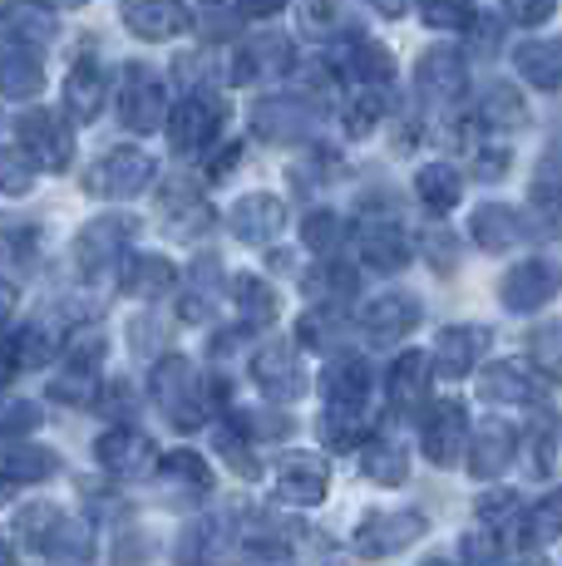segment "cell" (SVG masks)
Here are the masks:
<instances>
[{
  "instance_id": "6da1fadb",
  "label": "cell",
  "mask_w": 562,
  "mask_h": 566,
  "mask_svg": "<svg viewBox=\"0 0 562 566\" xmlns=\"http://www.w3.org/2000/svg\"><path fill=\"white\" fill-rule=\"evenodd\" d=\"M479 389L483 399H499V405H543L553 395V369L538 360H499L483 369Z\"/></svg>"
},
{
  "instance_id": "7a4b0ae2",
  "label": "cell",
  "mask_w": 562,
  "mask_h": 566,
  "mask_svg": "<svg viewBox=\"0 0 562 566\" xmlns=\"http://www.w3.org/2000/svg\"><path fill=\"white\" fill-rule=\"evenodd\" d=\"M425 537V513H409V507H395V513H375L365 517V527L355 532V547L365 557H395V552L415 547Z\"/></svg>"
},
{
  "instance_id": "3957f363",
  "label": "cell",
  "mask_w": 562,
  "mask_h": 566,
  "mask_svg": "<svg viewBox=\"0 0 562 566\" xmlns=\"http://www.w3.org/2000/svg\"><path fill=\"white\" fill-rule=\"evenodd\" d=\"M168 94L164 84L154 80V74L144 70V64H128L124 74V94H118V114H124V124L134 128V134H154L158 124L168 118Z\"/></svg>"
},
{
  "instance_id": "277c9868",
  "label": "cell",
  "mask_w": 562,
  "mask_h": 566,
  "mask_svg": "<svg viewBox=\"0 0 562 566\" xmlns=\"http://www.w3.org/2000/svg\"><path fill=\"white\" fill-rule=\"evenodd\" d=\"M425 459L435 468H454L459 459H469V419H464V405H445L429 409L425 419Z\"/></svg>"
},
{
  "instance_id": "5b68a950",
  "label": "cell",
  "mask_w": 562,
  "mask_h": 566,
  "mask_svg": "<svg viewBox=\"0 0 562 566\" xmlns=\"http://www.w3.org/2000/svg\"><path fill=\"white\" fill-rule=\"evenodd\" d=\"M558 286H562V276H558L553 261H518V266L503 276L499 296H503L508 311H538L558 296Z\"/></svg>"
},
{
  "instance_id": "8992f818",
  "label": "cell",
  "mask_w": 562,
  "mask_h": 566,
  "mask_svg": "<svg viewBox=\"0 0 562 566\" xmlns=\"http://www.w3.org/2000/svg\"><path fill=\"white\" fill-rule=\"evenodd\" d=\"M154 178V158L144 148H114L110 158L94 168L90 178V192H110V198H134V192L148 188Z\"/></svg>"
},
{
  "instance_id": "52a82bcc",
  "label": "cell",
  "mask_w": 562,
  "mask_h": 566,
  "mask_svg": "<svg viewBox=\"0 0 562 566\" xmlns=\"http://www.w3.org/2000/svg\"><path fill=\"white\" fill-rule=\"evenodd\" d=\"M218 118H222V108L212 104L208 94H188L168 118L173 148H178V154H198V148H208V138H218Z\"/></svg>"
},
{
  "instance_id": "ba28073f",
  "label": "cell",
  "mask_w": 562,
  "mask_h": 566,
  "mask_svg": "<svg viewBox=\"0 0 562 566\" xmlns=\"http://www.w3.org/2000/svg\"><path fill=\"white\" fill-rule=\"evenodd\" d=\"M20 134H25L20 148H30L35 163H45V168H64L70 163V134H64V118L55 108H30L20 118Z\"/></svg>"
},
{
  "instance_id": "9c48e42d",
  "label": "cell",
  "mask_w": 562,
  "mask_h": 566,
  "mask_svg": "<svg viewBox=\"0 0 562 566\" xmlns=\"http://www.w3.org/2000/svg\"><path fill=\"white\" fill-rule=\"evenodd\" d=\"M483 345H489V331H483V325H449V331H439V340H435V369L445 379H464L473 369V360L483 355Z\"/></svg>"
},
{
  "instance_id": "30bf717a",
  "label": "cell",
  "mask_w": 562,
  "mask_h": 566,
  "mask_svg": "<svg viewBox=\"0 0 562 566\" xmlns=\"http://www.w3.org/2000/svg\"><path fill=\"white\" fill-rule=\"evenodd\" d=\"M513 449H518V433L508 423L489 419L469 433V473L473 478H499L508 463H513Z\"/></svg>"
},
{
  "instance_id": "8fae6325",
  "label": "cell",
  "mask_w": 562,
  "mask_h": 566,
  "mask_svg": "<svg viewBox=\"0 0 562 566\" xmlns=\"http://www.w3.org/2000/svg\"><path fill=\"white\" fill-rule=\"evenodd\" d=\"M124 20L138 40H173L188 30V6L183 0H128Z\"/></svg>"
},
{
  "instance_id": "7c38bea8",
  "label": "cell",
  "mask_w": 562,
  "mask_h": 566,
  "mask_svg": "<svg viewBox=\"0 0 562 566\" xmlns=\"http://www.w3.org/2000/svg\"><path fill=\"white\" fill-rule=\"evenodd\" d=\"M128 232H134V222L128 217H100V222H90L80 232V242H74V256H80V271H104L110 261L118 256V247L128 242Z\"/></svg>"
},
{
  "instance_id": "4fadbf2b",
  "label": "cell",
  "mask_w": 562,
  "mask_h": 566,
  "mask_svg": "<svg viewBox=\"0 0 562 566\" xmlns=\"http://www.w3.org/2000/svg\"><path fill=\"white\" fill-rule=\"evenodd\" d=\"M464 60L454 50H429L425 60H419V94L425 99H435V104H449V99H459L464 94Z\"/></svg>"
},
{
  "instance_id": "5bb4252c",
  "label": "cell",
  "mask_w": 562,
  "mask_h": 566,
  "mask_svg": "<svg viewBox=\"0 0 562 566\" xmlns=\"http://www.w3.org/2000/svg\"><path fill=\"white\" fill-rule=\"evenodd\" d=\"M104 99H110V74L94 60H80L70 70V80H64V108L74 118H94L104 108Z\"/></svg>"
},
{
  "instance_id": "9a60e30c",
  "label": "cell",
  "mask_w": 562,
  "mask_h": 566,
  "mask_svg": "<svg viewBox=\"0 0 562 566\" xmlns=\"http://www.w3.org/2000/svg\"><path fill=\"white\" fill-rule=\"evenodd\" d=\"M469 232H473V242L483 247V252H508L513 242H523V217L513 212V207H499V202H489V207H479V212L469 217Z\"/></svg>"
},
{
  "instance_id": "2e32d148",
  "label": "cell",
  "mask_w": 562,
  "mask_h": 566,
  "mask_svg": "<svg viewBox=\"0 0 562 566\" xmlns=\"http://www.w3.org/2000/svg\"><path fill=\"white\" fill-rule=\"evenodd\" d=\"M232 232L242 237V242H267V237L281 232V202L267 198V192H252V198H242L232 207Z\"/></svg>"
},
{
  "instance_id": "e0dca14e",
  "label": "cell",
  "mask_w": 562,
  "mask_h": 566,
  "mask_svg": "<svg viewBox=\"0 0 562 566\" xmlns=\"http://www.w3.org/2000/svg\"><path fill=\"white\" fill-rule=\"evenodd\" d=\"M361 321H365V331H371L375 340H399V335L415 331L419 306H415V296H381V301L365 306Z\"/></svg>"
},
{
  "instance_id": "ac0fdd59",
  "label": "cell",
  "mask_w": 562,
  "mask_h": 566,
  "mask_svg": "<svg viewBox=\"0 0 562 566\" xmlns=\"http://www.w3.org/2000/svg\"><path fill=\"white\" fill-rule=\"evenodd\" d=\"M361 256L381 271H399L409 261V242L395 222H365L361 227Z\"/></svg>"
},
{
  "instance_id": "d6986e66",
  "label": "cell",
  "mask_w": 562,
  "mask_h": 566,
  "mask_svg": "<svg viewBox=\"0 0 562 566\" xmlns=\"http://www.w3.org/2000/svg\"><path fill=\"white\" fill-rule=\"evenodd\" d=\"M518 70L538 90H562V40H533L518 50Z\"/></svg>"
},
{
  "instance_id": "ffe728a7",
  "label": "cell",
  "mask_w": 562,
  "mask_h": 566,
  "mask_svg": "<svg viewBox=\"0 0 562 566\" xmlns=\"http://www.w3.org/2000/svg\"><path fill=\"white\" fill-rule=\"evenodd\" d=\"M0 20H6V30L20 40H35V45L55 40V15H50V6H40V0H10V6L0 10Z\"/></svg>"
},
{
  "instance_id": "44dd1931",
  "label": "cell",
  "mask_w": 562,
  "mask_h": 566,
  "mask_svg": "<svg viewBox=\"0 0 562 566\" xmlns=\"http://www.w3.org/2000/svg\"><path fill=\"white\" fill-rule=\"evenodd\" d=\"M562 468V419H538L528 433V473L553 478Z\"/></svg>"
},
{
  "instance_id": "7402d4cb",
  "label": "cell",
  "mask_w": 562,
  "mask_h": 566,
  "mask_svg": "<svg viewBox=\"0 0 562 566\" xmlns=\"http://www.w3.org/2000/svg\"><path fill=\"white\" fill-rule=\"evenodd\" d=\"M40 84H45V70H40V60L30 50L0 60V94L6 99H35Z\"/></svg>"
},
{
  "instance_id": "603a6c76",
  "label": "cell",
  "mask_w": 562,
  "mask_h": 566,
  "mask_svg": "<svg viewBox=\"0 0 562 566\" xmlns=\"http://www.w3.org/2000/svg\"><path fill=\"white\" fill-rule=\"evenodd\" d=\"M257 379H262L272 395H301V365L296 355L287 350V345H267L262 355H257Z\"/></svg>"
},
{
  "instance_id": "cb8c5ba5",
  "label": "cell",
  "mask_w": 562,
  "mask_h": 566,
  "mask_svg": "<svg viewBox=\"0 0 562 566\" xmlns=\"http://www.w3.org/2000/svg\"><path fill=\"white\" fill-rule=\"evenodd\" d=\"M365 389H371V369H365V360H336V365H331V375H326L331 405L361 409L365 405Z\"/></svg>"
},
{
  "instance_id": "d4e9b609",
  "label": "cell",
  "mask_w": 562,
  "mask_h": 566,
  "mask_svg": "<svg viewBox=\"0 0 562 566\" xmlns=\"http://www.w3.org/2000/svg\"><path fill=\"white\" fill-rule=\"evenodd\" d=\"M553 537H562V488L523 513V547H548Z\"/></svg>"
},
{
  "instance_id": "484cf974",
  "label": "cell",
  "mask_w": 562,
  "mask_h": 566,
  "mask_svg": "<svg viewBox=\"0 0 562 566\" xmlns=\"http://www.w3.org/2000/svg\"><path fill=\"white\" fill-rule=\"evenodd\" d=\"M173 286V266L164 256H134L124 271V291L128 296H164Z\"/></svg>"
},
{
  "instance_id": "4316f807",
  "label": "cell",
  "mask_w": 562,
  "mask_h": 566,
  "mask_svg": "<svg viewBox=\"0 0 562 566\" xmlns=\"http://www.w3.org/2000/svg\"><path fill=\"white\" fill-rule=\"evenodd\" d=\"M429 365H435V360H425V355H419V350L399 355L395 369H391V399H395V405H415V399L425 395Z\"/></svg>"
},
{
  "instance_id": "83f0119b",
  "label": "cell",
  "mask_w": 562,
  "mask_h": 566,
  "mask_svg": "<svg viewBox=\"0 0 562 566\" xmlns=\"http://www.w3.org/2000/svg\"><path fill=\"white\" fill-rule=\"evenodd\" d=\"M326 493V468L321 463H287L281 468V497H291V503H316V497Z\"/></svg>"
},
{
  "instance_id": "f1b7e54d",
  "label": "cell",
  "mask_w": 562,
  "mask_h": 566,
  "mask_svg": "<svg viewBox=\"0 0 562 566\" xmlns=\"http://www.w3.org/2000/svg\"><path fill=\"white\" fill-rule=\"evenodd\" d=\"M257 128L267 138H296L306 128V104H291V99H267L257 108Z\"/></svg>"
},
{
  "instance_id": "f546056e",
  "label": "cell",
  "mask_w": 562,
  "mask_h": 566,
  "mask_svg": "<svg viewBox=\"0 0 562 566\" xmlns=\"http://www.w3.org/2000/svg\"><path fill=\"white\" fill-rule=\"evenodd\" d=\"M459 192H464V178L454 168H445V163L419 172V198H425V207H435V212H449L459 202Z\"/></svg>"
},
{
  "instance_id": "4dcf8cb0",
  "label": "cell",
  "mask_w": 562,
  "mask_h": 566,
  "mask_svg": "<svg viewBox=\"0 0 562 566\" xmlns=\"http://www.w3.org/2000/svg\"><path fill=\"white\" fill-rule=\"evenodd\" d=\"M306 291H311L316 301H326V306H331V301H345V296L355 291V271L341 266V261H326V266H316V271L306 276ZM331 311H336V306H331Z\"/></svg>"
},
{
  "instance_id": "1f68e13d",
  "label": "cell",
  "mask_w": 562,
  "mask_h": 566,
  "mask_svg": "<svg viewBox=\"0 0 562 566\" xmlns=\"http://www.w3.org/2000/svg\"><path fill=\"white\" fill-rule=\"evenodd\" d=\"M345 70L355 74V80H365V84H391V74H395V64H391V50H381V45H371V40H361V45H351V54H345Z\"/></svg>"
},
{
  "instance_id": "d6a6232c",
  "label": "cell",
  "mask_w": 562,
  "mask_h": 566,
  "mask_svg": "<svg viewBox=\"0 0 562 566\" xmlns=\"http://www.w3.org/2000/svg\"><path fill=\"white\" fill-rule=\"evenodd\" d=\"M365 468H371L375 483H405L409 459H405V449H399L395 439H375L371 449H365Z\"/></svg>"
},
{
  "instance_id": "836d02e7",
  "label": "cell",
  "mask_w": 562,
  "mask_h": 566,
  "mask_svg": "<svg viewBox=\"0 0 562 566\" xmlns=\"http://www.w3.org/2000/svg\"><path fill=\"white\" fill-rule=\"evenodd\" d=\"M533 212L548 237H562V172H543L533 182Z\"/></svg>"
},
{
  "instance_id": "e575fe53",
  "label": "cell",
  "mask_w": 562,
  "mask_h": 566,
  "mask_svg": "<svg viewBox=\"0 0 562 566\" xmlns=\"http://www.w3.org/2000/svg\"><path fill=\"white\" fill-rule=\"evenodd\" d=\"M35 182V154L30 148H0V192L20 198Z\"/></svg>"
},
{
  "instance_id": "d590c367",
  "label": "cell",
  "mask_w": 562,
  "mask_h": 566,
  "mask_svg": "<svg viewBox=\"0 0 562 566\" xmlns=\"http://www.w3.org/2000/svg\"><path fill=\"white\" fill-rule=\"evenodd\" d=\"M232 291H237V311H242L252 325H262V321H272V315H277L272 286H262L257 276H237V281H232Z\"/></svg>"
},
{
  "instance_id": "8d00e7d4",
  "label": "cell",
  "mask_w": 562,
  "mask_h": 566,
  "mask_svg": "<svg viewBox=\"0 0 562 566\" xmlns=\"http://www.w3.org/2000/svg\"><path fill=\"white\" fill-rule=\"evenodd\" d=\"M100 459L110 463V468H138V463L148 459V439H144V433L118 429V433H110V439L100 443Z\"/></svg>"
},
{
  "instance_id": "74e56055",
  "label": "cell",
  "mask_w": 562,
  "mask_h": 566,
  "mask_svg": "<svg viewBox=\"0 0 562 566\" xmlns=\"http://www.w3.org/2000/svg\"><path fill=\"white\" fill-rule=\"evenodd\" d=\"M483 124H493V128H513V124H523V99H518L508 84H493L489 90V99H483Z\"/></svg>"
},
{
  "instance_id": "f35d334b",
  "label": "cell",
  "mask_w": 562,
  "mask_h": 566,
  "mask_svg": "<svg viewBox=\"0 0 562 566\" xmlns=\"http://www.w3.org/2000/svg\"><path fill=\"white\" fill-rule=\"evenodd\" d=\"M528 350H533V360L543 365V369H562V321H553V325H538L533 335H528Z\"/></svg>"
},
{
  "instance_id": "ab89813d",
  "label": "cell",
  "mask_w": 562,
  "mask_h": 566,
  "mask_svg": "<svg viewBox=\"0 0 562 566\" xmlns=\"http://www.w3.org/2000/svg\"><path fill=\"white\" fill-rule=\"evenodd\" d=\"M385 114V99L381 94H361V99H351V108H345V128H351L355 138H365L375 128V118Z\"/></svg>"
},
{
  "instance_id": "60d3db41",
  "label": "cell",
  "mask_w": 562,
  "mask_h": 566,
  "mask_svg": "<svg viewBox=\"0 0 562 566\" xmlns=\"http://www.w3.org/2000/svg\"><path fill=\"white\" fill-rule=\"evenodd\" d=\"M301 237H306V247H316V252H331L341 237V222L331 212H311L306 227H301Z\"/></svg>"
},
{
  "instance_id": "b9f144b4",
  "label": "cell",
  "mask_w": 562,
  "mask_h": 566,
  "mask_svg": "<svg viewBox=\"0 0 562 566\" xmlns=\"http://www.w3.org/2000/svg\"><path fill=\"white\" fill-rule=\"evenodd\" d=\"M429 25H469V0H419Z\"/></svg>"
},
{
  "instance_id": "7bdbcfd3",
  "label": "cell",
  "mask_w": 562,
  "mask_h": 566,
  "mask_svg": "<svg viewBox=\"0 0 562 566\" xmlns=\"http://www.w3.org/2000/svg\"><path fill=\"white\" fill-rule=\"evenodd\" d=\"M513 25H538V20L553 15V0H503Z\"/></svg>"
},
{
  "instance_id": "ee69618b",
  "label": "cell",
  "mask_w": 562,
  "mask_h": 566,
  "mask_svg": "<svg viewBox=\"0 0 562 566\" xmlns=\"http://www.w3.org/2000/svg\"><path fill=\"white\" fill-rule=\"evenodd\" d=\"M429 261H439V271L454 266V242L445 232H429Z\"/></svg>"
},
{
  "instance_id": "f6af8a7d",
  "label": "cell",
  "mask_w": 562,
  "mask_h": 566,
  "mask_svg": "<svg viewBox=\"0 0 562 566\" xmlns=\"http://www.w3.org/2000/svg\"><path fill=\"white\" fill-rule=\"evenodd\" d=\"M306 20H311V30H331V20H336V6H331V0H311Z\"/></svg>"
},
{
  "instance_id": "bcb514c9",
  "label": "cell",
  "mask_w": 562,
  "mask_h": 566,
  "mask_svg": "<svg viewBox=\"0 0 562 566\" xmlns=\"http://www.w3.org/2000/svg\"><path fill=\"white\" fill-rule=\"evenodd\" d=\"M237 6H242V15H257V20H262V15H277L287 0H237Z\"/></svg>"
},
{
  "instance_id": "7dc6e473",
  "label": "cell",
  "mask_w": 562,
  "mask_h": 566,
  "mask_svg": "<svg viewBox=\"0 0 562 566\" xmlns=\"http://www.w3.org/2000/svg\"><path fill=\"white\" fill-rule=\"evenodd\" d=\"M237 154H242V148H237V144H227V148H222V154H218V158H212V168H208V172H212V178H222V172H227V168H232V163H237Z\"/></svg>"
},
{
  "instance_id": "c3c4849f",
  "label": "cell",
  "mask_w": 562,
  "mask_h": 566,
  "mask_svg": "<svg viewBox=\"0 0 562 566\" xmlns=\"http://www.w3.org/2000/svg\"><path fill=\"white\" fill-rule=\"evenodd\" d=\"M375 6H381L385 15H405V6H409V0H375Z\"/></svg>"
},
{
  "instance_id": "681fc988",
  "label": "cell",
  "mask_w": 562,
  "mask_h": 566,
  "mask_svg": "<svg viewBox=\"0 0 562 566\" xmlns=\"http://www.w3.org/2000/svg\"><path fill=\"white\" fill-rule=\"evenodd\" d=\"M6 311H10V291L0 286V321H6Z\"/></svg>"
},
{
  "instance_id": "f907efd6",
  "label": "cell",
  "mask_w": 562,
  "mask_h": 566,
  "mask_svg": "<svg viewBox=\"0 0 562 566\" xmlns=\"http://www.w3.org/2000/svg\"><path fill=\"white\" fill-rule=\"evenodd\" d=\"M518 566H548L543 557H528V562H518Z\"/></svg>"
},
{
  "instance_id": "816d5d0a",
  "label": "cell",
  "mask_w": 562,
  "mask_h": 566,
  "mask_svg": "<svg viewBox=\"0 0 562 566\" xmlns=\"http://www.w3.org/2000/svg\"><path fill=\"white\" fill-rule=\"evenodd\" d=\"M64 6H84V0H64Z\"/></svg>"
}]
</instances>
